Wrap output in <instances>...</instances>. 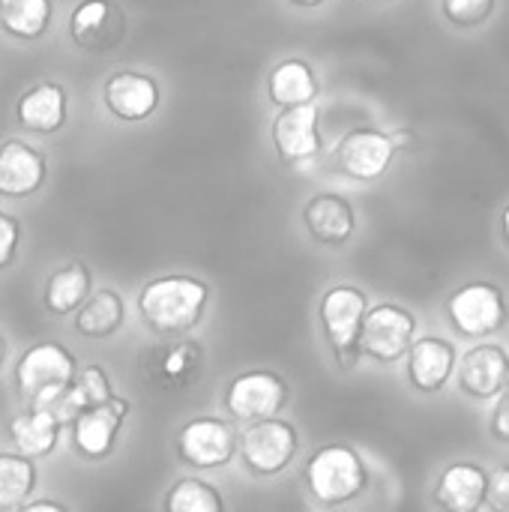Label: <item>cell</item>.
I'll list each match as a JSON object with an SVG mask.
<instances>
[{"mask_svg":"<svg viewBox=\"0 0 509 512\" xmlns=\"http://www.w3.org/2000/svg\"><path fill=\"white\" fill-rule=\"evenodd\" d=\"M57 435H60V423L42 408H27L9 423V438L18 447V453L27 459L48 456L57 447Z\"/></svg>","mask_w":509,"mask_h":512,"instance_id":"cell-19","label":"cell"},{"mask_svg":"<svg viewBox=\"0 0 509 512\" xmlns=\"http://www.w3.org/2000/svg\"><path fill=\"white\" fill-rule=\"evenodd\" d=\"M486 498V474L474 465H453L438 486L441 507L456 512L477 510Z\"/></svg>","mask_w":509,"mask_h":512,"instance_id":"cell-21","label":"cell"},{"mask_svg":"<svg viewBox=\"0 0 509 512\" xmlns=\"http://www.w3.org/2000/svg\"><path fill=\"white\" fill-rule=\"evenodd\" d=\"M495 0H444V12L456 24H480L492 12Z\"/></svg>","mask_w":509,"mask_h":512,"instance_id":"cell-29","label":"cell"},{"mask_svg":"<svg viewBox=\"0 0 509 512\" xmlns=\"http://www.w3.org/2000/svg\"><path fill=\"white\" fill-rule=\"evenodd\" d=\"M192 360H198V351L192 345H183V348H177V351H171L165 357V366L162 369H165L168 378H177V375H186L192 369Z\"/></svg>","mask_w":509,"mask_h":512,"instance_id":"cell-32","label":"cell"},{"mask_svg":"<svg viewBox=\"0 0 509 512\" xmlns=\"http://www.w3.org/2000/svg\"><path fill=\"white\" fill-rule=\"evenodd\" d=\"M273 144L282 162L300 165L312 159L321 150V135H318V105L303 102V105H288L282 114L273 120Z\"/></svg>","mask_w":509,"mask_h":512,"instance_id":"cell-8","label":"cell"},{"mask_svg":"<svg viewBox=\"0 0 509 512\" xmlns=\"http://www.w3.org/2000/svg\"><path fill=\"white\" fill-rule=\"evenodd\" d=\"M450 318L465 336H489L504 324V300L492 285H468L450 300Z\"/></svg>","mask_w":509,"mask_h":512,"instance_id":"cell-11","label":"cell"},{"mask_svg":"<svg viewBox=\"0 0 509 512\" xmlns=\"http://www.w3.org/2000/svg\"><path fill=\"white\" fill-rule=\"evenodd\" d=\"M306 228L318 243L342 246L354 234V210L342 195H315L303 210Z\"/></svg>","mask_w":509,"mask_h":512,"instance_id":"cell-16","label":"cell"},{"mask_svg":"<svg viewBox=\"0 0 509 512\" xmlns=\"http://www.w3.org/2000/svg\"><path fill=\"white\" fill-rule=\"evenodd\" d=\"M411 381L423 393H435L453 372V348L441 339H420L411 345Z\"/></svg>","mask_w":509,"mask_h":512,"instance_id":"cell-20","label":"cell"},{"mask_svg":"<svg viewBox=\"0 0 509 512\" xmlns=\"http://www.w3.org/2000/svg\"><path fill=\"white\" fill-rule=\"evenodd\" d=\"M18 120L33 132H57L66 123V93L60 84L42 81L27 90L18 102Z\"/></svg>","mask_w":509,"mask_h":512,"instance_id":"cell-18","label":"cell"},{"mask_svg":"<svg viewBox=\"0 0 509 512\" xmlns=\"http://www.w3.org/2000/svg\"><path fill=\"white\" fill-rule=\"evenodd\" d=\"M306 483L321 504H345L357 498L366 486L363 462L348 447H324L312 456L306 468Z\"/></svg>","mask_w":509,"mask_h":512,"instance_id":"cell-3","label":"cell"},{"mask_svg":"<svg viewBox=\"0 0 509 512\" xmlns=\"http://www.w3.org/2000/svg\"><path fill=\"white\" fill-rule=\"evenodd\" d=\"M69 36L84 51H111L126 39V12L114 0H84L69 18Z\"/></svg>","mask_w":509,"mask_h":512,"instance_id":"cell-7","label":"cell"},{"mask_svg":"<svg viewBox=\"0 0 509 512\" xmlns=\"http://www.w3.org/2000/svg\"><path fill=\"white\" fill-rule=\"evenodd\" d=\"M507 378V354L501 348H495V345H480V348H474L462 360V387L471 396L489 399V396L501 393V387L507 384Z\"/></svg>","mask_w":509,"mask_h":512,"instance_id":"cell-17","label":"cell"},{"mask_svg":"<svg viewBox=\"0 0 509 512\" xmlns=\"http://www.w3.org/2000/svg\"><path fill=\"white\" fill-rule=\"evenodd\" d=\"M51 0H3L0 27L18 39H39L51 21Z\"/></svg>","mask_w":509,"mask_h":512,"instance_id":"cell-25","label":"cell"},{"mask_svg":"<svg viewBox=\"0 0 509 512\" xmlns=\"http://www.w3.org/2000/svg\"><path fill=\"white\" fill-rule=\"evenodd\" d=\"M165 507L171 512H219L222 510V498L213 492L210 483H201V480H180Z\"/></svg>","mask_w":509,"mask_h":512,"instance_id":"cell-27","label":"cell"},{"mask_svg":"<svg viewBox=\"0 0 509 512\" xmlns=\"http://www.w3.org/2000/svg\"><path fill=\"white\" fill-rule=\"evenodd\" d=\"M291 3H297V6H318V3H324V0H291Z\"/></svg>","mask_w":509,"mask_h":512,"instance_id":"cell-35","label":"cell"},{"mask_svg":"<svg viewBox=\"0 0 509 512\" xmlns=\"http://www.w3.org/2000/svg\"><path fill=\"white\" fill-rule=\"evenodd\" d=\"M507 363H509V357H507Z\"/></svg>","mask_w":509,"mask_h":512,"instance_id":"cell-38","label":"cell"},{"mask_svg":"<svg viewBox=\"0 0 509 512\" xmlns=\"http://www.w3.org/2000/svg\"><path fill=\"white\" fill-rule=\"evenodd\" d=\"M414 339V318L399 306H378L369 315H363L357 348L375 360L393 363L399 360Z\"/></svg>","mask_w":509,"mask_h":512,"instance_id":"cell-5","label":"cell"},{"mask_svg":"<svg viewBox=\"0 0 509 512\" xmlns=\"http://www.w3.org/2000/svg\"><path fill=\"white\" fill-rule=\"evenodd\" d=\"M36 486V471L27 456H0V510L18 507Z\"/></svg>","mask_w":509,"mask_h":512,"instance_id":"cell-26","label":"cell"},{"mask_svg":"<svg viewBox=\"0 0 509 512\" xmlns=\"http://www.w3.org/2000/svg\"><path fill=\"white\" fill-rule=\"evenodd\" d=\"M366 315V297L357 288H333L321 300V324L330 345L339 351L357 348L360 324Z\"/></svg>","mask_w":509,"mask_h":512,"instance_id":"cell-13","label":"cell"},{"mask_svg":"<svg viewBox=\"0 0 509 512\" xmlns=\"http://www.w3.org/2000/svg\"><path fill=\"white\" fill-rule=\"evenodd\" d=\"M75 357L57 345V342H39L33 345L15 369V387L18 396L27 402V408H39L69 390L75 378Z\"/></svg>","mask_w":509,"mask_h":512,"instance_id":"cell-2","label":"cell"},{"mask_svg":"<svg viewBox=\"0 0 509 512\" xmlns=\"http://www.w3.org/2000/svg\"><path fill=\"white\" fill-rule=\"evenodd\" d=\"M492 510L509 512V468H498L492 477H486V498Z\"/></svg>","mask_w":509,"mask_h":512,"instance_id":"cell-30","label":"cell"},{"mask_svg":"<svg viewBox=\"0 0 509 512\" xmlns=\"http://www.w3.org/2000/svg\"><path fill=\"white\" fill-rule=\"evenodd\" d=\"M123 315H126L123 300L114 291H96L90 300L81 303L75 315V330L90 339H105L117 333V327L123 324Z\"/></svg>","mask_w":509,"mask_h":512,"instance_id":"cell-23","label":"cell"},{"mask_svg":"<svg viewBox=\"0 0 509 512\" xmlns=\"http://www.w3.org/2000/svg\"><path fill=\"white\" fill-rule=\"evenodd\" d=\"M267 90H270V99L276 105L288 108V105L312 102L318 96V81L303 60H285L273 69Z\"/></svg>","mask_w":509,"mask_h":512,"instance_id":"cell-22","label":"cell"},{"mask_svg":"<svg viewBox=\"0 0 509 512\" xmlns=\"http://www.w3.org/2000/svg\"><path fill=\"white\" fill-rule=\"evenodd\" d=\"M240 453L252 474L273 477L291 465L297 453V432L276 417L252 420V426L240 438Z\"/></svg>","mask_w":509,"mask_h":512,"instance_id":"cell-4","label":"cell"},{"mask_svg":"<svg viewBox=\"0 0 509 512\" xmlns=\"http://www.w3.org/2000/svg\"><path fill=\"white\" fill-rule=\"evenodd\" d=\"M114 393H111V384H108V375L99 369V366H87L81 372H75L72 384H69V399L72 405L78 408V414L84 408H93V405H102L108 402Z\"/></svg>","mask_w":509,"mask_h":512,"instance_id":"cell-28","label":"cell"},{"mask_svg":"<svg viewBox=\"0 0 509 512\" xmlns=\"http://www.w3.org/2000/svg\"><path fill=\"white\" fill-rule=\"evenodd\" d=\"M288 402V387L273 372H246L231 381L225 393V408L237 420H264L276 417Z\"/></svg>","mask_w":509,"mask_h":512,"instance_id":"cell-6","label":"cell"},{"mask_svg":"<svg viewBox=\"0 0 509 512\" xmlns=\"http://www.w3.org/2000/svg\"><path fill=\"white\" fill-rule=\"evenodd\" d=\"M336 153H339V168L345 174H351L357 180H375L390 168L396 147H393L390 135H384V132L357 129L342 138Z\"/></svg>","mask_w":509,"mask_h":512,"instance_id":"cell-12","label":"cell"},{"mask_svg":"<svg viewBox=\"0 0 509 512\" xmlns=\"http://www.w3.org/2000/svg\"><path fill=\"white\" fill-rule=\"evenodd\" d=\"M492 432H495L501 441H509V393L501 399V402H498V408H495Z\"/></svg>","mask_w":509,"mask_h":512,"instance_id":"cell-33","label":"cell"},{"mask_svg":"<svg viewBox=\"0 0 509 512\" xmlns=\"http://www.w3.org/2000/svg\"><path fill=\"white\" fill-rule=\"evenodd\" d=\"M3 360H6V342H3V336H0V366H3Z\"/></svg>","mask_w":509,"mask_h":512,"instance_id":"cell-36","label":"cell"},{"mask_svg":"<svg viewBox=\"0 0 509 512\" xmlns=\"http://www.w3.org/2000/svg\"><path fill=\"white\" fill-rule=\"evenodd\" d=\"M126 411H129L126 399H117V396H111L102 405L84 408L72 420V441H75L78 453L87 459H105L114 447V438L123 426Z\"/></svg>","mask_w":509,"mask_h":512,"instance_id":"cell-9","label":"cell"},{"mask_svg":"<svg viewBox=\"0 0 509 512\" xmlns=\"http://www.w3.org/2000/svg\"><path fill=\"white\" fill-rule=\"evenodd\" d=\"M105 105L114 117L126 120V123H138L147 120L156 105H159V87L153 78L138 75V72H117L105 81Z\"/></svg>","mask_w":509,"mask_h":512,"instance_id":"cell-14","label":"cell"},{"mask_svg":"<svg viewBox=\"0 0 509 512\" xmlns=\"http://www.w3.org/2000/svg\"><path fill=\"white\" fill-rule=\"evenodd\" d=\"M45 180V162L42 156L21 144V141H6L0 147V195L6 198H24L33 195Z\"/></svg>","mask_w":509,"mask_h":512,"instance_id":"cell-15","label":"cell"},{"mask_svg":"<svg viewBox=\"0 0 509 512\" xmlns=\"http://www.w3.org/2000/svg\"><path fill=\"white\" fill-rule=\"evenodd\" d=\"M18 237H21V228L12 216L0 213V267L12 264L15 258V249H18Z\"/></svg>","mask_w":509,"mask_h":512,"instance_id":"cell-31","label":"cell"},{"mask_svg":"<svg viewBox=\"0 0 509 512\" xmlns=\"http://www.w3.org/2000/svg\"><path fill=\"white\" fill-rule=\"evenodd\" d=\"M504 231H507V240H509V207H507V213H504Z\"/></svg>","mask_w":509,"mask_h":512,"instance_id":"cell-37","label":"cell"},{"mask_svg":"<svg viewBox=\"0 0 509 512\" xmlns=\"http://www.w3.org/2000/svg\"><path fill=\"white\" fill-rule=\"evenodd\" d=\"M234 435L222 420L213 417H201L192 420L180 429L177 438V453L183 462L195 465V468H222L228 465V459L234 456Z\"/></svg>","mask_w":509,"mask_h":512,"instance_id":"cell-10","label":"cell"},{"mask_svg":"<svg viewBox=\"0 0 509 512\" xmlns=\"http://www.w3.org/2000/svg\"><path fill=\"white\" fill-rule=\"evenodd\" d=\"M207 306V285L189 276H162L144 285L138 309L150 330L174 336L186 333L201 321Z\"/></svg>","mask_w":509,"mask_h":512,"instance_id":"cell-1","label":"cell"},{"mask_svg":"<svg viewBox=\"0 0 509 512\" xmlns=\"http://www.w3.org/2000/svg\"><path fill=\"white\" fill-rule=\"evenodd\" d=\"M42 510L60 512L63 507H60V504H51V501H39V504H24V512H42Z\"/></svg>","mask_w":509,"mask_h":512,"instance_id":"cell-34","label":"cell"},{"mask_svg":"<svg viewBox=\"0 0 509 512\" xmlns=\"http://www.w3.org/2000/svg\"><path fill=\"white\" fill-rule=\"evenodd\" d=\"M90 294V273L84 264H69L63 270H57L48 285H45V306L54 312V315H69L75 312Z\"/></svg>","mask_w":509,"mask_h":512,"instance_id":"cell-24","label":"cell"}]
</instances>
